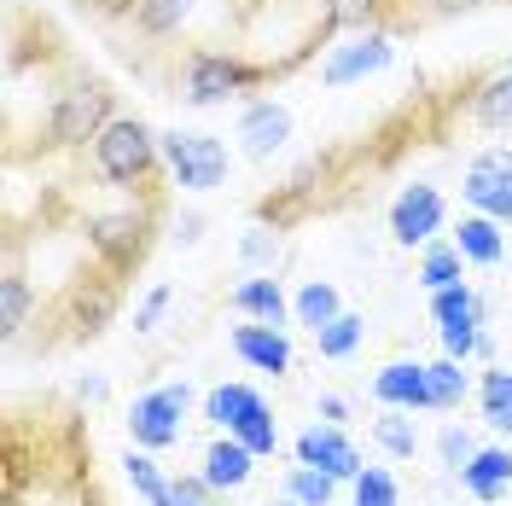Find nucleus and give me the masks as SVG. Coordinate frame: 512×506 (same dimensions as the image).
I'll use <instances>...</instances> for the list:
<instances>
[{"label": "nucleus", "mask_w": 512, "mask_h": 506, "mask_svg": "<svg viewBox=\"0 0 512 506\" xmlns=\"http://www.w3.org/2000/svg\"><path fill=\"white\" fill-rule=\"evenodd\" d=\"M373 396L390 402V408H431V373L419 361H390L373 379Z\"/></svg>", "instance_id": "nucleus-10"}, {"label": "nucleus", "mask_w": 512, "mask_h": 506, "mask_svg": "<svg viewBox=\"0 0 512 506\" xmlns=\"http://www.w3.org/2000/svg\"><path fill=\"white\" fill-rule=\"evenodd\" d=\"M431 315H437V326H443V349L454 355V361H466V355L483 344L478 338V297H472L466 285H443L437 303H431Z\"/></svg>", "instance_id": "nucleus-6"}, {"label": "nucleus", "mask_w": 512, "mask_h": 506, "mask_svg": "<svg viewBox=\"0 0 512 506\" xmlns=\"http://www.w3.org/2000/svg\"><path fill=\"white\" fill-rule=\"evenodd\" d=\"M280 506H303V501H297V495H291V501H280Z\"/></svg>", "instance_id": "nucleus-37"}, {"label": "nucleus", "mask_w": 512, "mask_h": 506, "mask_svg": "<svg viewBox=\"0 0 512 506\" xmlns=\"http://www.w3.org/2000/svg\"><path fill=\"white\" fill-rule=\"evenodd\" d=\"M181 413H187V384H163V390L140 396L128 408V431H134V443H146V448H169L181 437Z\"/></svg>", "instance_id": "nucleus-3"}, {"label": "nucleus", "mask_w": 512, "mask_h": 506, "mask_svg": "<svg viewBox=\"0 0 512 506\" xmlns=\"http://www.w3.org/2000/svg\"><path fill=\"white\" fill-rule=\"evenodd\" d=\"M291 134V117L286 105H251L245 111V123H239V140H245V152L251 158H268V152H280Z\"/></svg>", "instance_id": "nucleus-11"}, {"label": "nucleus", "mask_w": 512, "mask_h": 506, "mask_svg": "<svg viewBox=\"0 0 512 506\" xmlns=\"http://www.w3.org/2000/svg\"><path fill=\"white\" fill-rule=\"evenodd\" d=\"M297 460H303V466H320V472H332V477H361V454H355L350 448V437H338V431H332V425H326V431H303V437H297Z\"/></svg>", "instance_id": "nucleus-9"}, {"label": "nucleus", "mask_w": 512, "mask_h": 506, "mask_svg": "<svg viewBox=\"0 0 512 506\" xmlns=\"http://www.w3.org/2000/svg\"><path fill=\"white\" fill-rule=\"evenodd\" d=\"M315 338H320V355H350L355 338H361V320H355V315H338L332 326H320Z\"/></svg>", "instance_id": "nucleus-26"}, {"label": "nucleus", "mask_w": 512, "mask_h": 506, "mask_svg": "<svg viewBox=\"0 0 512 506\" xmlns=\"http://www.w3.org/2000/svg\"><path fill=\"white\" fill-rule=\"evenodd\" d=\"M251 448L239 443V437H227V443H216L210 454H204V483L210 489H239L245 477H251Z\"/></svg>", "instance_id": "nucleus-15"}, {"label": "nucleus", "mask_w": 512, "mask_h": 506, "mask_svg": "<svg viewBox=\"0 0 512 506\" xmlns=\"http://www.w3.org/2000/svg\"><path fill=\"white\" fill-rule=\"evenodd\" d=\"M181 12H187V0H152V6H146V24H152V30H169Z\"/></svg>", "instance_id": "nucleus-31"}, {"label": "nucleus", "mask_w": 512, "mask_h": 506, "mask_svg": "<svg viewBox=\"0 0 512 506\" xmlns=\"http://www.w3.org/2000/svg\"><path fill=\"white\" fill-rule=\"evenodd\" d=\"M210 419L227 425V437H239L251 454H274V443H280V431H274V419H268V408H262V396L245 390V384L210 390Z\"/></svg>", "instance_id": "nucleus-1"}, {"label": "nucleus", "mask_w": 512, "mask_h": 506, "mask_svg": "<svg viewBox=\"0 0 512 506\" xmlns=\"http://www.w3.org/2000/svg\"><path fill=\"white\" fill-rule=\"evenodd\" d=\"M355 506H396V483H390V472L361 466V477H355Z\"/></svg>", "instance_id": "nucleus-24"}, {"label": "nucleus", "mask_w": 512, "mask_h": 506, "mask_svg": "<svg viewBox=\"0 0 512 506\" xmlns=\"http://www.w3.org/2000/svg\"><path fill=\"white\" fill-rule=\"evenodd\" d=\"M466 198L478 204L483 216L512 222V152H483V158L466 169Z\"/></svg>", "instance_id": "nucleus-7"}, {"label": "nucleus", "mask_w": 512, "mask_h": 506, "mask_svg": "<svg viewBox=\"0 0 512 506\" xmlns=\"http://www.w3.org/2000/svg\"><path fill=\"white\" fill-rule=\"evenodd\" d=\"M425 373H431V408H454V402L466 396V373H460L454 355H448V361H431Z\"/></svg>", "instance_id": "nucleus-21"}, {"label": "nucleus", "mask_w": 512, "mask_h": 506, "mask_svg": "<svg viewBox=\"0 0 512 506\" xmlns=\"http://www.w3.org/2000/svg\"><path fill=\"white\" fill-rule=\"evenodd\" d=\"M163 158L175 169V181L192 192L222 187V175H227V146L216 134H169L163 140Z\"/></svg>", "instance_id": "nucleus-2"}, {"label": "nucleus", "mask_w": 512, "mask_h": 506, "mask_svg": "<svg viewBox=\"0 0 512 506\" xmlns=\"http://www.w3.org/2000/svg\"><path fill=\"white\" fill-rule=\"evenodd\" d=\"M245 256H251V262H268V256H274V239L251 233V239H245Z\"/></svg>", "instance_id": "nucleus-34"}, {"label": "nucleus", "mask_w": 512, "mask_h": 506, "mask_svg": "<svg viewBox=\"0 0 512 506\" xmlns=\"http://www.w3.org/2000/svg\"><path fill=\"white\" fill-rule=\"evenodd\" d=\"M379 443L390 448V454H414V425H408V419H384Z\"/></svg>", "instance_id": "nucleus-29"}, {"label": "nucleus", "mask_w": 512, "mask_h": 506, "mask_svg": "<svg viewBox=\"0 0 512 506\" xmlns=\"http://www.w3.org/2000/svg\"><path fill=\"white\" fill-rule=\"evenodd\" d=\"M495 425H501V431H512V408H507V413H501V419H495Z\"/></svg>", "instance_id": "nucleus-35"}, {"label": "nucleus", "mask_w": 512, "mask_h": 506, "mask_svg": "<svg viewBox=\"0 0 512 506\" xmlns=\"http://www.w3.org/2000/svg\"><path fill=\"white\" fill-rule=\"evenodd\" d=\"M297 315H303V326H332V320L344 315V309H338V291H332V285H303V291H297Z\"/></svg>", "instance_id": "nucleus-20"}, {"label": "nucleus", "mask_w": 512, "mask_h": 506, "mask_svg": "<svg viewBox=\"0 0 512 506\" xmlns=\"http://www.w3.org/2000/svg\"><path fill=\"white\" fill-rule=\"evenodd\" d=\"M379 64H390V41H384V35H367V41H350L344 53H332V59H326V82H332V88H344V82L367 76V70H379Z\"/></svg>", "instance_id": "nucleus-12"}, {"label": "nucleus", "mask_w": 512, "mask_h": 506, "mask_svg": "<svg viewBox=\"0 0 512 506\" xmlns=\"http://www.w3.org/2000/svg\"><path fill=\"white\" fill-rule=\"evenodd\" d=\"M460 256H472V262H501V233H495V222L489 216H478V222H460Z\"/></svg>", "instance_id": "nucleus-19"}, {"label": "nucleus", "mask_w": 512, "mask_h": 506, "mask_svg": "<svg viewBox=\"0 0 512 506\" xmlns=\"http://www.w3.org/2000/svg\"><path fill=\"white\" fill-rule=\"evenodd\" d=\"M425 285H431V291L460 285V245H437V251H425Z\"/></svg>", "instance_id": "nucleus-25"}, {"label": "nucleus", "mask_w": 512, "mask_h": 506, "mask_svg": "<svg viewBox=\"0 0 512 506\" xmlns=\"http://www.w3.org/2000/svg\"><path fill=\"white\" fill-rule=\"evenodd\" d=\"M123 466H128V483H134V489H140L146 501H152V506H169V495H175V483H163V477H158V466H152L146 454H128Z\"/></svg>", "instance_id": "nucleus-22"}, {"label": "nucleus", "mask_w": 512, "mask_h": 506, "mask_svg": "<svg viewBox=\"0 0 512 506\" xmlns=\"http://www.w3.org/2000/svg\"><path fill=\"white\" fill-rule=\"evenodd\" d=\"M99 169H105V181L134 187V181L152 169V134L140 123H111L99 134Z\"/></svg>", "instance_id": "nucleus-4"}, {"label": "nucleus", "mask_w": 512, "mask_h": 506, "mask_svg": "<svg viewBox=\"0 0 512 506\" xmlns=\"http://www.w3.org/2000/svg\"><path fill=\"white\" fill-rule=\"evenodd\" d=\"M233 349H239L251 367H262V373H286L291 367V344L274 326H239V332H233Z\"/></svg>", "instance_id": "nucleus-13"}, {"label": "nucleus", "mask_w": 512, "mask_h": 506, "mask_svg": "<svg viewBox=\"0 0 512 506\" xmlns=\"http://www.w3.org/2000/svg\"><path fill=\"white\" fill-rule=\"evenodd\" d=\"M478 123L483 128H512V70H501L478 94Z\"/></svg>", "instance_id": "nucleus-18"}, {"label": "nucleus", "mask_w": 512, "mask_h": 506, "mask_svg": "<svg viewBox=\"0 0 512 506\" xmlns=\"http://www.w3.org/2000/svg\"><path fill=\"white\" fill-rule=\"evenodd\" d=\"M233 309H239V315H262L268 326H280L286 297H280V285H274V280H245L239 291H233Z\"/></svg>", "instance_id": "nucleus-17"}, {"label": "nucleus", "mask_w": 512, "mask_h": 506, "mask_svg": "<svg viewBox=\"0 0 512 506\" xmlns=\"http://www.w3.org/2000/svg\"><path fill=\"white\" fill-rule=\"evenodd\" d=\"M163 309H169V291H152V297H146V303H140V315H134V326H140V332H152V326H158V315Z\"/></svg>", "instance_id": "nucleus-33"}, {"label": "nucleus", "mask_w": 512, "mask_h": 506, "mask_svg": "<svg viewBox=\"0 0 512 506\" xmlns=\"http://www.w3.org/2000/svg\"><path fill=\"white\" fill-rule=\"evenodd\" d=\"M105 111H111V94L99 88V82H82V88H70L59 99V111H53V140L59 146H76V140H88V134H105Z\"/></svg>", "instance_id": "nucleus-5"}, {"label": "nucleus", "mask_w": 512, "mask_h": 506, "mask_svg": "<svg viewBox=\"0 0 512 506\" xmlns=\"http://www.w3.org/2000/svg\"><path fill=\"white\" fill-rule=\"evenodd\" d=\"M460 483H466L478 501H495V495L512 483V454L507 448H483V454H472V466L460 472Z\"/></svg>", "instance_id": "nucleus-16"}, {"label": "nucleus", "mask_w": 512, "mask_h": 506, "mask_svg": "<svg viewBox=\"0 0 512 506\" xmlns=\"http://www.w3.org/2000/svg\"><path fill=\"white\" fill-rule=\"evenodd\" d=\"M332 483H338L332 472H320V466H303V472H291V495H297L303 506H326V501H332Z\"/></svg>", "instance_id": "nucleus-23"}, {"label": "nucleus", "mask_w": 512, "mask_h": 506, "mask_svg": "<svg viewBox=\"0 0 512 506\" xmlns=\"http://www.w3.org/2000/svg\"><path fill=\"white\" fill-rule=\"evenodd\" d=\"M204 489H210L204 477H181V483H175V495H169V506H210V501H204Z\"/></svg>", "instance_id": "nucleus-32"}, {"label": "nucleus", "mask_w": 512, "mask_h": 506, "mask_svg": "<svg viewBox=\"0 0 512 506\" xmlns=\"http://www.w3.org/2000/svg\"><path fill=\"white\" fill-rule=\"evenodd\" d=\"M437 222H443V198H437V187H408L402 198H396V210H390V233H396L402 245H425V239L437 233Z\"/></svg>", "instance_id": "nucleus-8"}, {"label": "nucleus", "mask_w": 512, "mask_h": 506, "mask_svg": "<svg viewBox=\"0 0 512 506\" xmlns=\"http://www.w3.org/2000/svg\"><path fill=\"white\" fill-rule=\"evenodd\" d=\"M24 309H30L24 280H6V285H0V320H6V332H18V326H24Z\"/></svg>", "instance_id": "nucleus-28"}, {"label": "nucleus", "mask_w": 512, "mask_h": 506, "mask_svg": "<svg viewBox=\"0 0 512 506\" xmlns=\"http://www.w3.org/2000/svg\"><path fill=\"white\" fill-rule=\"evenodd\" d=\"M472 454H478V448H472L466 431H443V460L454 466V472H466V466H472Z\"/></svg>", "instance_id": "nucleus-30"}, {"label": "nucleus", "mask_w": 512, "mask_h": 506, "mask_svg": "<svg viewBox=\"0 0 512 506\" xmlns=\"http://www.w3.org/2000/svg\"><path fill=\"white\" fill-rule=\"evenodd\" d=\"M239 76H245L239 64L216 59V53H198V59H192V70H187V99H198V105H216L222 94H233V82H239Z\"/></svg>", "instance_id": "nucleus-14"}, {"label": "nucleus", "mask_w": 512, "mask_h": 506, "mask_svg": "<svg viewBox=\"0 0 512 506\" xmlns=\"http://www.w3.org/2000/svg\"><path fill=\"white\" fill-rule=\"evenodd\" d=\"M507 408H512V367H501V373L483 379V413H489V425H495Z\"/></svg>", "instance_id": "nucleus-27"}, {"label": "nucleus", "mask_w": 512, "mask_h": 506, "mask_svg": "<svg viewBox=\"0 0 512 506\" xmlns=\"http://www.w3.org/2000/svg\"><path fill=\"white\" fill-rule=\"evenodd\" d=\"M443 6H478V0H443Z\"/></svg>", "instance_id": "nucleus-36"}]
</instances>
